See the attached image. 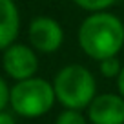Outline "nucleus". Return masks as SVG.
Returning <instances> with one entry per match:
<instances>
[{"label":"nucleus","mask_w":124,"mask_h":124,"mask_svg":"<svg viewBox=\"0 0 124 124\" xmlns=\"http://www.w3.org/2000/svg\"><path fill=\"white\" fill-rule=\"evenodd\" d=\"M55 99L53 84L39 77L16 80V84L9 89V104L13 111L27 119L46 115L53 108Z\"/></svg>","instance_id":"nucleus-3"},{"label":"nucleus","mask_w":124,"mask_h":124,"mask_svg":"<svg viewBox=\"0 0 124 124\" xmlns=\"http://www.w3.org/2000/svg\"><path fill=\"white\" fill-rule=\"evenodd\" d=\"M2 66L8 77L15 78V80H24V78L35 77L37 70H39V57L33 47L13 42L11 46L4 49Z\"/></svg>","instance_id":"nucleus-5"},{"label":"nucleus","mask_w":124,"mask_h":124,"mask_svg":"<svg viewBox=\"0 0 124 124\" xmlns=\"http://www.w3.org/2000/svg\"><path fill=\"white\" fill-rule=\"evenodd\" d=\"M78 46L93 60L115 57L124 46V24L108 11H95L78 27Z\"/></svg>","instance_id":"nucleus-1"},{"label":"nucleus","mask_w":124,"mask_h":124,"mask_svg":"<svg viewBox=\"0 0 124 124\" xmlns=\"http://www.w3.org/2000/svg\"><path fill=\"white\" fill-rule=\"evenodd\" d=\"M9 86L6 84V80L0 77V109H6V106L9 104Z\"/></svg>","instance_id":"nucleus-11"},{"label":"nucleus","mask_w":124,"mask_h":124,"mask_svg":"<svg viewBox=\"0 0 124 124\" xmlns=\"http://www.w3.org/2000/svg\"><path fill=\"white\" fill-rule=\"evenodd\" d=\"M55 124H88V120H86V117L80 113V109L66 108L57 117V122Z\"/></svg>","instance_id":"nucleus-9"},{"label":"nucleus","mask_w":124,"mask_h":124,"mask_svg":"<svg viewBox=\"0 0 124 124\" xmlns=\"http://www.w3.org/2000/svg\"><path fill=\"white\" fill-rule=\"evenodd\" d=\"M0 124H16V120L11 113H8L6 109H0Z\"/></svg>","instance_id":"nucleus-12"},{"label":"nucleus","mask_w":124,"mask_h":124,"mask_svg":"<svg viewBox=\"0 0 124 124\" xmlns=\"http://www.w3.org/2000/svg\"><path fill=\"white\" fill-rule=\"evenodd\" d=\"M117 88H119V93L124 97V66H122V70H120L119 77H117Z\"/></svg>","instance_id":"nucleus-13"},{"label":"nucleus","mask_w":124,"mask_h":124,"mask_svg":"<svg viewBox=\"0 0 124 124\" xmlns=\"http://www.w3.org/2000/svg\"><path fill=\"white\" fill-rule=\"evenodd\" d=\"M20 33V13L15 0H0V49L11 46Z\"/></svg>","instance_id":"nucleus-7"},{"label":"nucleus","mask_w":124,"mask_h":124,"mask_svg":"<svg viewBox=\"0 0 124 124\" xmlns=\"http://www.w3.org/2000/svg\"><path fill=\"white\" fill-rule=\"evenodd\" d=\"M55 97L64 108L84 109L95 99L97 82L88 68L80 64L64 66L53 80Z\"/></svg>","instance_id":"nucleus-2"},{"label":"nucleus","mask_w":124,"mask_h":124,"mask_svg":"<svg viewBox=\"0 0 124 124\" xmlns=\"http://www.w3.org/2000/svg\"><path fill=\"white\" fill-rule=\"evenodd\" d=\"M91 124H124V97L115 93L95 95L88 106Z\"/></svg>","instance_id":"nucleus-6"},{"label":"nucleus","mask_w":124,"mask_h":124,"mask_svg":"<svg viewBox=\"0 0 124 124\" xmlns=\"http://www.w3.org/2000/svg\"><path fill=\"white\" fill-rule=\"evenodd\" d=\"M27 39L35 51L53 53L64 42V31L60 24L51 16H37L29 22Z\"/></svg>","instance_id":"nucleus-4"},{"label":"nucleus","mask_w":124,"mask_h":124,"mask_svg":"<svg viewBox=\"0 0 124 124\" xmlns=\"http://www.w3.org/2000/svg\"><path fill=\"white\" fill-rule=\"evenodd\" d=\"M99 62H101V68H99V70H101L102 77H106V78L119 77L122 66H120V62H119V58H117V55H115V57L102 58V60H99Z\"/></svg>","instance_id":"nucleus-8"},{"label":"nucleus","mask_w":124,"mask_h":124,"mask_svg":"<svg viewBox=\"0 0 124 124\" xmlns=\"http://www.w3.org/2000/svg\"><path fill=\"white\" fill-rule=\"evenodd\" d=\"M73 2L78 8L86 9L89 13H95V11H104V9L111 8L117 0H73Z\"/></svg>","instance_id":"nucleus-10"}]
</instances>
